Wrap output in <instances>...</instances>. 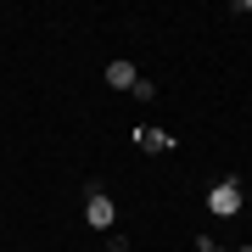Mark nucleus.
<instances>
[{
    "label": "nucleus",
    "instance_id": "nucleus-1",
    "mask_svg": "<svg viewBox=\"0 0 252 252\" xmlns=\"http://www.w3.org/2000/svg\"><path fill=\"white\" fill-rule=\"evenodd\" d=\"M84 219H90V230H112V224H118V207H112V196H107L101 185L84 190Z\"/></svg>",
    "mask_w": 252,
    "mask_h": 252
},
{
    "label": "nucleus",
    "instance_id": "nucleus-2",
    "mask_svg": "<svg viewBox=\"0 0 252 252\" xmlns=\"http://www.w3.org/2000/svg\"><path fill=\"white\" fill-rule=\"evenodd\" d=\"M207 213H213V219L241 213V185H235V180H219L213 190H207Z\"/></svg>",
    "mask_w": 252,
    "mask_h": 252
},
{
    "label": "nucleus",
    "instance_id": "nucleus-3",
    "mask_svg": "<svg viewBox=\"0 0 252 252\" xmlns=\"http://www.w3.org/2000/svg\"><path fill=\"white\" fill-rule=\"evenodd\" d=\"M135 146H140V152H174V135H168V129H135Z\"/></svg>",
    "mask_w": 252,
    "mask_h": 252
},
{
    "label": "nucleus",
    "instance_id": "nucleus-4",
    "mask_svg": "<svg viewBox=\"0 0 252 252\" xmlns=\"http://www.w3.org/2000/svg\"><path fill=\"white\" fill-rule=\"evenodd\" d=\"M135 79H140L135 62H107V84L112 90H135Z\"/></svg>",
    "mask_w": 252,
    "mask_h": 252
},
{
    "label": "nucleus",
    "instance_id": "nucleus-5",
    "mask_svg": "<svg viewBox=\"0 0 252 252\" xmlns=\"http://www.w3.org/2000/svg\"><path fill=\"white\" fill-rule=\"evenodd\" d=\"M129 95H135V101H157V84H152V79H135V90H129Z\"/></svg>",
    "mask_w": 252,
    "mask_h": 252
},
{
    "label": "nucleus",
    "instance_id": "nucleus-6",
    "mask_svg": "<svg viewBox=\"0 0 252 252\" xmlns=\"http://www.w3.org/2000/svg\"><path fill=\"white\" fill-rule=\"evenodd\" d=\"M213 252H230V247H219V241H213Z\"/></svg>",
    "mask_w": 252,
    "mask_h": 252
}]
</instances>
